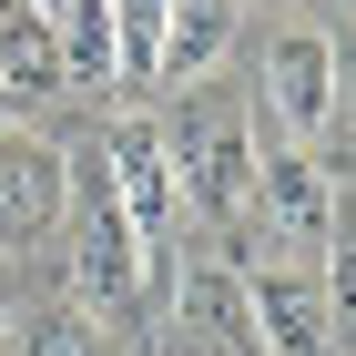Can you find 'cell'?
<instances>
[{"label": "cell", "mask_w": 356, "mask_h": 356, "mask_svg": "<svg viewBox=\"0 0 356 356\" xmlns=\"http://www.w3.org/2000/svg\"><path fill=\"white\" fill-rule=\"evenodd\" d=\"M0 346H10V316H0Z\"/></svg>", "instance_id": "15"}, {"label": "cell", "mask_w": 356, "mask_h": 356, "mask_svg": "<svg viewBox=\"0 0 356 356\" xmlns=\"http://www.w3.org/2000/svg\"><path fill=\"white\" fill-rule=\"evenodd\" d=\"M245 296H254V346H265V356H336V336H326V285H316L305 265H254Z\"/></svg>", "instance_id": "7"}, {"label": "cell", "mask_w": 356, "mask_h": 356, "mask_svg": "<svg viewBox=\"0 0 356 356\" xmlns=\"http://www.w3.org/2000/svg\"><path fill=\"white\" fill-rule=\"evenodd\" d=\"M92 153H102L112 193H122V224H133L143 245H153V234L173 224V204H184V193H173V153H163V122H143V112H122V122H112V133L92 143Z\"/></svg>", "instance_id": "5"}, {"label": "cell", "mask_w": 356, "mask_h": 356, "mask_svg": "<svg viewBox=\"0 0 356 356\" xmlns=\"http://www.w3.org/2000/svg\"><path fill=\"white\" fill-rule=\"evenodd\" d=\"M61 204H72V153H51L31 133H0V254L41 245L61 224Z\"/></svg>", "instance_id": "4"}, {"label": "cell", "mask_w": 356, "mask_h": 356, "mask_svg": "<svg viewBox=\"0 0 356 356\" xmlns=\"http://www.w3.org/2000/svg\"><path fill=\"white\" fill-rule=\"evenodd\" d=\"M51 31H61V72L72 82H112V0H61Z\"/></svg>", "instance_id": "11"}, {"label": "cell", "mask_w": 356, "mask_h": 356, "mask_svg": "<svg viewBox=\"0 0 356 356\" xmlns=\"http://www.w3.org/2000/svg\"><path fill=\"white\" fill-rule=\"evenodd\" d=\"M163 153H173V193H184L193 214L234 224L254 204V122L234 102H204V92H193L184 122H163Z\"/></svg>", "instance_id": "2"}, {"label": "cell", "mask_w": 356, "mask_h": 356, "mask_svg": "<svg viewBox=\"0 0 356 356\" xmlns=\"http://www.w3.org/2000/svg\"><path fill=\"white\" fill-rule=\"evenodd\" d=\"M224 41H234V0H173L153 82H163V92H193V82H204V72L224 61Z\"/></svg>", "instance_id": "10"}, {"label": "cell", "mask_w": 356, "mask_h": 356, "mask_svg": "<svg viewBox=\"0 0 356 356\" xmlns=\"http://www.w3.org/2000/svg\"><path fill=\"white\" fill-rule=\"evenodd\" d=\"M0 133H21V102H10V82H0Z\"/></svg>", "instance_id": "14"}, {"label": "cell", "mask_w": 356, "mask_h": 356, "mask_svg": "<svg viewBox=\"0 0 356 356\" xmlns=\"http://www.w3.org/2000/svg\"><path fill=\"white\" fill-rule=\"evenodd\" d=\"M72 285H82V316H122L143 296V275H153V245H143L133 224H122V193H112L102 153L72 163Z\"/></svg>", "instance_id": "1"}, {"label": "cell", "mask_w": 356, "mask_h": 356, "mask_svg": "<svg viewBox=\"0 0 356 356\" xmlns=\"http://www.w3.org/2000/svg\"><path fill=\"white\" fill-rule=\"evenodd\" d=\"M173 316H184V336H204V346H224V356L254 346V296H245L234 265H193L184 285H173Z\"/></svg>", "instance_id": "9"}, {"label": "cell", "mask_w": 356, "mask_h": 356, "mask_svg": "<svg viewBox=\"0 0 356 356\" xmlns=\"http://www.w3.org/2000/svg\"><path fill=\"white\" fill-rule=\"evenodd\" d=\"M0 356H122V336H102V316H82V305H51V316H31Z\"/></svg>", "instance_id": "12"}, {"label": "cell", "mask_w": 356, "mask_h": 356, "mask_svg": "<svg viewBox=\"0 0 356 356\" xmlns=\"http://www.w3.org/2000/svg\"><path fill=\"white\" fill-rule=\"evenodd\" d=\"M0 82H10V102H61V92H72L51 10H31V0H0Z\"/></svg>", "instance_id": "8"}, {"label": "cell", "mask_w": 356, "mask_h": 356, "mask_svg": "<svg viewBox=\"0 0 356 356\" xmlns=\"http://www.w3.org/2000/svg\"><path fill=\"white\" fill-rule=\"evenodd\" d=\"M245 214H265V234L285 254H326L336 184H326V163H316L305 143H254V204H245Z\"/></svg>", "instance_id": "3"}, {"label": "cell", "mask_w": 356, "mask_h": 356, "mask_svg": "<svg viewBox=\"0 0 356 356\" xmlns=\"http://www.w3.org/2000/svg\"><path fill=\"white\" fill-rule=\"evenodd\" d=\"M265 112H275V133H296V143H316L336 122V41L326 31H285L265 51Z\"/></svg>", "instance_id": "6"}, {"label": "cell", "mask_w": 356, "mask_h": 356, "mask_svg": "<svg viewBox=\"0 0 356 356\" xmlns=\"http://www.w3.org/2000/svg\"><path fill=\"white\" fill-rule=\"evenodd\" d=\"M326 336H346L356 346V204H336V234H326Z\"/></svg>", "instance_id": "13"}]
</instances>
